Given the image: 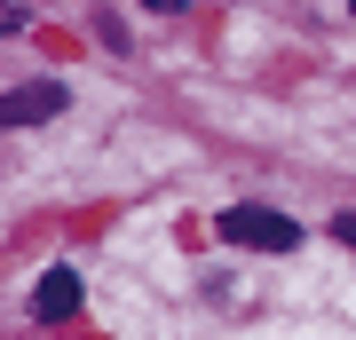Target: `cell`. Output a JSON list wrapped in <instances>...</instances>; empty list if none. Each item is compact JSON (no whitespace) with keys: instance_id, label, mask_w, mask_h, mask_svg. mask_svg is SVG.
I'll list each match as a JSON object with an SVG mask.
<instances>
[{"instance_id":"obj_3","label":"cell","mask_w":356,"mask_h":340,"mask_svg":"<svg viewBox=\"0 0 356 340\" xmlns=\"http://www.w3.org/2000/svg\"><path fill=\"white\" fill-rule=\"evenodd\" d=\"M32 309L48 316V325H56V316H72V309H79V277H72V269H48L40 293H32Z\"/></svg>"},{"instance_id":"obj_5","label":"cell","mask_w":356,"mask_h":340,"mask_svg":"<svg viewBox=\"0 0 356 340\" xmlns=\"http://www.w3.org/2000/svg\"><path fill=\"white\" fill-rule=\"evenodd\" d=\"M332 229H341V245H356V214H341V222H332Z\"/></svg>"},{"instance_id":"obj_2","label":"cell","mask_w":356,"mask_h":340,"mask_svg":"<svg viewBox=\"0 0 356 340\" xmlns=\"http://www.w3.org/2000/svg\"><path fill=\"white\" fill-rule=\"evenodd\" d=\"M56 111H64V88H56V79H32V88H16L8 103H0V127H40Z\"/></svg>"},{"instance_id":"obj_1","label":"cell","mask_w":356,"mask_h":340,"mask_svg":"<svg viewBox=\"0 0 356 340\" xmlns=\"http://www.w3.org/2000/svg\"><path fill=\"white\" fill-rule=\"evenodd\" d=\"M222 238L229 245H254V253H293L301 229H293L285 214H269V206H229V214H222Z\"/></svg>"},{"instance_id":"obj_4","label":"cell","mask_w":356,"mask_h":340,"mask_svg":"<svg viewBox=\"0 0 356 340\" xmlns=\"http://www.w3.org/2000/svg\"><path fill=\"white\" fill-rule=\"evenodd\" d=\"M143 8H159V16H182V8H191V0H143Z\"/></svg>"}]
</instances>
